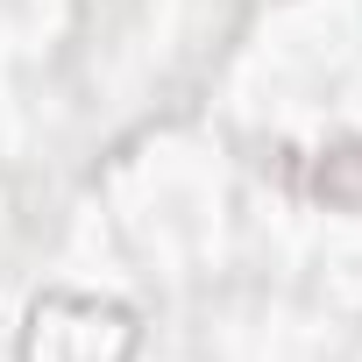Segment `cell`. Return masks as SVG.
<instances>
[{"label": "cell", "instance_id": "1", "mask_svg": "<svg viewBox=\"0 0 362 362\" xmlns=\"http://www.w3.org/2000/svg\"><path fill=\"white\" fill-rule=\"evenodd\" d=\"M128 348H135V327L121 305H93V298L36 305L29 362H128Z\"/></svg>", "mask_w": 362, "mask_h": 362}]
</instances>
